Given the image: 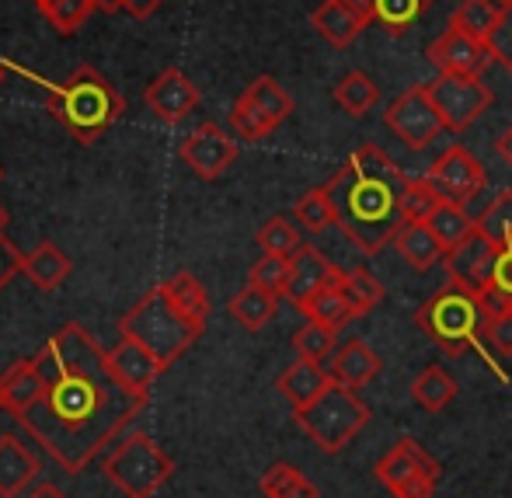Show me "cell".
Instances as JSON below:
<instances>
[{
    "label": "cell",
    "instance_id": "cell-1",
    "mask_svg": "<svg viewBox=\"0 0 512 498\" xmlns=\"http://www.w3.org/2000/svg\"><path fill=\"white\" fill-rule=\"evenodd\" d=\"M32 363L46 394L18 422L70 474L84 471L147 404V394L122 387L108 352L81 324H63Z\"/></svg>",
    "mask_w": 512,
    "mask_h": 498
},
{
    "label": "cell",
    "instance_id": "cell-2",
    "mask_svg": "<svg viewBox=\"0 0 512 498\" xmlns=\"http://www.w3.org/2000/svg\"><path fill=\"white\" fill-rule=\"evenodd\" d=\"M405 182V171L377 143L356 147L324 185L335 206V227H342L359 251L380 255L405 223Z\"/></svg>",
    "mask_w": 512,
    "mask_h": 498
},
{
    "label": "cell",
    "instance_id": "cell-3",
    "mask_svg": "<svg viewBox=\"0 0 512 498\" xmlns=\"http://www.w3.org/2000/svg\"><path fill=\"white\" fill-rule=\"evenodd\" d=\"M49 112L81 147H91L119 122L126 101L95 67H77L60 88L49 91Z\"/></svg>",
    "mask_w": 512,
    "mask_h": 498
},
{
    "label": "cell",
    "instance_id": "cell-4",
    "mask_svg": "<svg viewBox=\"0 0 512 498\" xmlns=\"http://www.w3.org/2000/svg\"><path fill=\"white\" fill-rule=\"evenodd\" d=\"M119 331H122V338H133L143 349L154 352L164 363V370H168L178 356H185V352L196 345V338L203 335V324L185 317L182 310L171 303L168 293H164L161 286H154L147 297H140L122 314Z\"/></svg>",
    "mask_w": 512,
    "mask_h": 498
},
{
    "label": "cell",
    "instance_id": "cell-5",
    "mask_svg": "<svg viewBox=\"0 0 512 498\" xmlns=\"http://www.w3.org/2000/svg\"><path fill=\"white\" fill-rule=\"evenodd\" d=\"M415 324H418V331H425V335L446 352V356L457 359V356H464L467 349L485 356V349H481L485 317H481L478 300H474L471 293L460 290V286L446 283L439 293H432V297L415 310ZM485 363L509 384V373H502L488 356H485Z\"/></svg>",
    "mask_w": 512,
    "mask_h": 498
},
{
    "label": "cell",
    "instance_id": "cell-6",
    "mask_svg": "<svg viewBox=\"0 0 512 498\" xmlns=\"http://www.w3.org/2000/svg\"><path fill=\"white\" fill-rule=\"evenodd\" d=\"M297 422L321 453H342L370 422V408L359 401L352 387L331 384L321 398H314L304 411H297Z\"/></svg>",
    "mask_w": 512,
    "mask_h": 498
},
{
    "label": "cell",
    "instance_id": "cell-7",
    "mask_svg": "<svg viewBox=\"0 0 512 498\" xmlns=\"http://www.w3.org/2000/svg\"><path fill=\"white\" fill-rule=\"evenodd\" d=\"M105 474L126 498H154V492H161L164 481L175 474V460L147 432H133L108 453Z\"/></svg>",
    "mask_w": 512,
    "mask_h": 498
},
{
    "label": "cell",
    "instance_id": "cell-8",
    "mask_svg": "<svg viewBox=\"0 0 512 498\" xmlns=\"http://www.w3.org/2000/svg\"><path fill=\"white\" fill-rule=\"evenodd\" d=\"M373 474H377V481L394 498H432L439 478H443V467H439V460L432 457L418 439L401 436L398 443L377 460Z\"/></svg>",
    "mask_w": 512,
    "mask_h": 498
},
{
    "label": "cell",
    "instance_id": "cell-9",
    "mask_svg": "<svg viewBox=\"0 0 512 498\" xmlns=\"http://www.w3.org/2000/svg\"><path fill=\"white\" fill-rule=\"evenodd\" d=\"M432 105H436L439 119L450 133H464L467 126L481 119L488 112V105L495 101L492 88L481 84V77H446L439 74L436 81L425 84Z\"/></svg>",
    "mask_w": 512,
    "mask_h": 498
},
{
    "label": "cell",
    "instance_id": "cell-10",
    "mask_svg": "<svg viewBox=\"0 0 512 498\" xmlns=\"http://www.w3.org/2000/svg\"><path fill=\"white\" fill-rule=\"evenodd\" d=\"M384 122L408 150H425L446 129L436 105H432L429 91H425V84H415V88L401 91V95L387 105Z\"/></svg>",
    "mask_w": 512,
    "mask_h": 498
},
{
    "label": "cell",
    "instance_id": "cell-11",
    "mask_svg": "<svg viewBox=\"0 0 512 498\" xmlns=\"http://www.w3.org/2000/svg\"><path fill=\"white\" fill-rule=\"evenodd\" d=\"M499 251H502L499 244L478 227L474 234H467L457 248H450L443 255L446 279H450L453 286H460L464 293H471V297H478L485 286H492Z\"/></svg>",
    "mask_w": 512,
    "mask_h": 498
},
{
    "label": "cell",
    "instance_id": "cell-12",
    "mask_svg": "<svg viewBox=\"0 0 512 498\" xmlns=\"http://www.w3.org/2000/svg\"><path fill=\"white\" fill-rule=\"evenodd\" d=\"M425 178L436 185L439 196L450 199V202H460V206H467V202H471L488 185L485 168H481V161L464 147V143L446 147L443 154L432 161V168Z\"/></svg>",
    "mask_w": 512,
    "mask_h": 498
},
{
    "label": "cell",
    "instance_id": "cell-13",
    "mask_svg": "<svg viewBox=\"0 0 512 498\" xmlns=\"http://www.w3.org/2000/svg\"><path fill=\"white\" fill-rule=\"evenodd\" d=\"M178 154H182V161L189 164L199 178L216 182V178L227 175V168L237 161V140L223 126H216V122H203V126H196L185 136Z\"/></svg>",
    "mask_w": 512,
    "mask_h": 498
},
{
    "label": "cell",
    "instance_id": "cell-14",
    "mask_svg": "<svg viewBox=\"0 0 512 498\" xmlns=\"http://www.w3.org/2000/svg\"><path fill=\"white\" fill-rule=\"evenodd\" d=\"M143 101H147V108L154 112L157 122H164V126H178V122H185L192 112H196L199 88L192 84L189 74H182L178 67H168L147 84Z\"/></svg>",
    "mask_w": 512,
    "mask_h": 498
},
{
    "label": "cell",
    "instance_id": "cell-15",
    "mask_svg": "<svg viewBox=\"0 0 512 498\" xmlns=\"http://www.w3.org/2000/svg\"><path fill=\"white\" fill-rule=\"evenodd\" d=\"M429 63L446 77H481L492 67V53H488L485 42L471 39V35L450 25L429 46Z\"/></svg>",
    "mask_w": 512,
    "mask_h": 498
},
{
    "label": "cell",
    "instance_id": "cell-16",
    "mask_svg": "<svg viewBox=\"0 0 512 498\" xmlns=\"http://www.w3.org/2000/svg\"><path fill=\"white\" fill-rule=\"evenodd\" d=\"M342 283V269L331 265L314 244H300L297 251L290 255V283H286V300L293 307H304L310 297H317L328 286Z\"/></svg>",
    "mask_w": 512,
    "mask_h": 498
},
{
    "label": "cell",
    "instance_id": "cell-17",
    "mask_svg": "<svg viewBox=\"0 0 512 498\" xmlns=\"http://www.w3.org/2000/svg\"><path fill=\"white\" fill-rule=\"evenodd\" d=\"M108 366L122 380V387H129L133 394H150L154 380L164 373V363L150 349H143L133 338H122L115 349H108Z\"/></svg>",
    "mask_w": 512,
    "mask_h": 498
},
{
    "label": "cell",
    "instance_id": "cell-18",
    "mask_svg": "<svg viewBox=\"0 0 512 498\" xmlns=\"http://www.w3.org/2000/svg\"><path fill=\"white\" fill-rule=\"evenodd\" d=\"M380 370H384V359H380V352H373L363 338L345 342L342 349H335L328 359L331 380L352 387V391H359V387H366L370 380H377Z\"/></svg>",
    "mask_w": 512,
    "mask_h": 498
},
{
    "label": "cell",
    "instance_id": "cell-19",
    "mask_svg": "<svg viewBox=\"0 0 512 498\" xmlns=\"http://www.w3.org/2000/svg\"><path fill=\"white\" fill-rule=\"evenodd\" d=\"M310 25L317 28L324 42H331L335 49H349L352 42L363 35V28L370 25L363 11L349 4V0H324L314 14H310Z\"/></svg>",
    "mask_w": 512,
    "mask_h": 498
},
{
    "label": "cell",
    "instance_id": "cell-20",
    "mask_svg": "<svg viewBox=\"0 0 512 498\" xmlns=\"http://www.w3.org/2000/svg\"><path fill=\"white\" fill-rule=\"evenodd\" d=\"M331 384H335V380H331L328 366L314 363V359H297V363L286 366V370L279 373V380H276L279 394L290 401L293 411H304L307 404L314 398H321Z\"/></svg>",
    "mask_w": 512,
    "mask_h": 498
},
{
    "label": "cell",
    "instance_id": "cell-21",
    "mask_svg": "<svg viewBox=\"0 0 512 498\" xmlns=\"http://www.w3.org/2000/svg\"><path fill=\"white\" fill-rule=\"evenodd\" d=\"M39 478V457L18 436H0V498H21Z\"/></svg>",
    "mask_w": 512,
    "mask_h": 498
},
{
    "label": "cell",
    "instance_id": "cell-22",
    "mask_svg": "<svg viewBox=\"0 0 512 498\" xmlns=\"http://www.w3.org/2000/svg\"><path fill=\"white\" fill-rule=\"evenodd\" d=\"M42 394H46V384H42L32 359H18V363H14L11 370H4V377H0V408L11 411L14 418L25 415Z\"/></svg>",
    "mask_w": 512,
    "mask_h": 498
},
{
    "label": "cell",
    "instance_id": "cell-23",
    "mask_svg": "<svg viewBox=\"0 0 512 498\" xmlns=\"http://www.w3.org/2000/svg\"><path fill=\"white\" fill-rule=\"evenodd\" d=\"M394 244H398V255L405 258L415 272H429L432 265H439V262H443V255H446L443 241H439L436 230H432L425 220H405V223H401Z\"/></svg>",
    "mask_w": 512,
    "mask_h": 498
},
{
    "label": "cell",
    "instance_id": "cell-24",
    "mask_svg": "<svg viewBox=\"0 0 512 498\" xmlns=\"http://www.w3.org/2000/svg\"><path fill=\"white\" fill-rule=\"evenodd\" d=\"M21 272H25V279L35 290H60L70 276V258L53 241H42L39 248L25 255V269Z\"/></svg>",
    "mask_w": 512,
    "mask_h": 498
},
{
    "label": "cell",
    "instance_id": "cell-25",
    "mask_svg": "<svg viewBox=\"0 0 512 498\" xmlns=\"http://www.w3.org/2000/svg\"><path fill=\"white\" fill-rule=\"evenodd\" d=\"M331 98H335V105L342 108L349 119H363L366 112H373V108L380 105V84L373 81L370 74H363V70H349V74L331 88Z\"/></svg>",
    "mask_w": 512,
    "mask_h": 498
},
{
    "label": "cell",
    "instance_id": "cell-26",
    "mask_svg": "<svg viewBox=\"0 0 512 498\" xmlns=\"http://www.w3.org/2000/svg\"><path fill=\"white\" fill-rule=\"evenodd\" d=\"M457 394H460L457 380H453L443 366H425V370L415 377V384H411V398H415V404L422 411H432V415L450 408V404L457 401Z\"/></svg>",
    "mask_w": 512,
    "mask_h": 498
},
{
    "label": "cell",
    "instance_id": "cell-27",
    "mask_svg": "<svg viewBox=\"0 0 512 498\" xmlns=\"http://www.w3.org/2000/svg\"><path fill=\"white\" fill-rule=\"evenodd\" d=\"M244 98L251 101V105L258 108V112L269 119V126L272 129H279L286 119L293 115V98H290V91L283 88V84L276 81V77H269V74H262V77H255V81L244 88Z\"/></svg>",
    "mask_w": 512,
    "mask_h": 498
},
{
    "label": "cell",
    "instance_id": "cell-28",
    "mask_svg": "<svg viewBox=\"0 0 512 498\" xmlns=\"http://www.w3.org/2000/svg\"><path fill=\"white\" fill-rule=\"evenodd\" d=\"M227 310H230V317L241 324V328L258 331V328H265L272 317H276L279 297H276V293H265V290H258V286L248 283L234 300L227 303Z\"/></svg>",
    "mask_w": 512,
    "mask_h": 498
},
{
    "label": "cell",
    "instance_id": "cell-29",
    "mask_svg": "<svg viewBox=\"0 0 512 498\" xmlns=\"http://www.w3.org/2000/svg\"><path fill=\"white\" fill-rule=\"evenodd\" d=\"M300 314L307 317V321H317V324H328V328L342 331L349 321H356V310H352L349 297L342 293V286H328V290H321L317 297H310L304 307H300Z\"/></svg>",
    "mask_w": 512,
    "mask_h": 498
},
{
    "label": "cell",
    "instance_id": "cell-30",
    "mask_svg": "<svg viewBox=\"0 0 512 498\" xmlns=\"http://www.w3.org/2000/svg\"><path fill=\"white\" fill-rule=\"evenodd\" d=\"M161 290L168 293L171 303H175L178 310H182L185 317H192L196 324H203L206 328V317H209V297L203 290V283H199L192 272H175L171 279H164Z\"/></svg>",
    "mask_w": 512,
    "mask_h": 498
},
{
    "label": "cell",
    "instance_id": "cell-31",
    "mask_svg": "<svg viewBox=\"0 0 512 498\" xmlns=\"http://www.w3.org/2000/svg\"><path fill=\"white\" fill-rule=\"evenodd\" d=\"M35 7L56 35H74L77 28H84L91 14L102 11L98 0H35Z\"/></svg>",
    "mask_w": 512,
    "mask_h": 498
},
{
    "label": "cell",
    "instance_id": "cell-32",
    "mask_svg": "<svg viewBox=\"0 0 512 498\" xmlns=\"http://www.w3.org/2000/svg\"><path fill=\"white\" fill-rule=\"evenodd\" d=\"M265 498H321L314 485L307 481V474L293 464H272L258 481Z\"/></svg>",
    "mask_w": 512,
    "mask_h": 498
},
{
    "label": "cell",
    "instance_id": "cell-33",
    "mask_svg": "<svg viewBox=\"0 0 512 498\" xmlns=\"http://www.w3.org/2000/svg\"><path fill=\"white\" fill-rule=\"evenodd\" d=\"M499 14H502L499 0H464V4L453 11L450 25L460 28L464 35H471V39L485 42L488 35H492L495 21H499Z\"/></svg>",
    "mask_w": 512,
    "mask_h": 498
},
{
    "label": "cell",
    "instance_id": "cell-34",
    "mask_svg": "<svg viewBox=\"0 0 512 498\" xmlns=\"http://www.w3.org/2000/svg\"><path fill=\"white\" fill-rule=\"evenodd\" d=\"M429 227L436 230V237L443 241V248L450 251V248H457L467 234H474V230H478V220H471L460 202L443 199V206L429 216Z\"/></svg>",
    "mask_w": 512,
    "mask_h": 498
},
{
    "label": "cell",
    "instance_id": "cell-35",
    "mask_svg": "<svg viewBox=\"0 0 512 498\" xmlns=\"http://www.w3.org/2000/svg\"><path fill=\"white\" fill-rule=\"evenodd\" d=\"M342 293L349 297L352 310H356V317L370 314V310H377L380 303H384V283H380L377 276H373L370 269H349L342 272Z\"/></svg>",
    "mask_w": 512,
    "mask_h": 498
},
{
    "label": "cell",
    "instance_id": "cell-36",
    "mask_svg": "<svg viewBox=\"0 0 512 498\" xmlns=\"http://www.w3.org/2000/svg\"><path fill=\"white\" fill-rule=\"evenodd\" d=\"M432 0H373V21L387 28V35H405Z\"/></svg>",
    "mask_w": 512,
    "mask_h": 498
},
{
    "label": "cell",
    "instance_id": "cell-37",
    "mask_svg": "<svg viewBox=\"0 0 512 498\" xmlns=\"http://www.w3.org/2000/svg\"><path fill=\"white\" fill-rule=\"evenodd\" d=\"M258 248H262V255H283L290 258L293 251L300 248V230H297V220H290V216H269V220L262 223V230H258Z\"/></svg>",
    "mask_w": 512,
    "mask_h": 498
},
{
    "label": "cell",
    "instance_id": "cell-38",
    "mask_svg": "<svg viewBox=\"0 0 512 498\" xmlns=\"http://www.w3.org/2000/svg\"><path fill=\"white\" fill-rule=\"evenodd\" d=\"M293 220L307 230V234H324L328 227H335V206H331L328 189H310L307 196H300V202L293 206Z\"/></svg>",
    "mask_w": 512,
    "mask_h": 498
},
{
    "label": "cell",
    "instance_id": "cell-39",
    "mask_svg": "<svg viewBox=\"0 0 512 498\" xmlns=\"http://www.w3.org/2000/svg\"><path fill=\"white\" fill-rule=\"evenodd\" d=\"M335 342H338V331L328 328V324H317V321H307L304 328H297V335H293V349H297V356L314 359V363L331 359Z\"/></svg>",
    "mask_w": 512,
    "mask_h": 498
},
{
    "label": "cell",
    "instance_id": "cell-40",
    "mask_svg": "<svg viewBox=\"0 0 512 498\" xmlns=\"http://www.w3.org/2000/svg\"><path fill=\"white\" fill-rule=\"evenodd\" d=\"M478 227L492 237L499 248H512V189L499 192L478 216Z\"/></svg>",
    "mask_w": 512,
    "mask_h": 498
},
{
    "label": "cell",
    "instance_id": "cell-41",
    "mask_svg": "<svg viewBox=\"0 0 512 498\" xmlns=\"http://www.w3.org/2000/svg\"><path fill=\"white\" fill-rule=\"evenodd\" d=\"M443 206V196L439 189L429 182V178H408L405 182V196H401V209H405V220H425Z\"/></svg>",
    "mask_w": 512,
    "mask_h": 498
},
{
    "label": "cell",
    "instance_id": "cell-42",
    "mask_svg": "<svg viewBox=\"0 0 512 498\" xmlns=\"http://www.w3.org/2000/svg\"><path fill=\"white\" fill-rule=\"evenodd\" d=\"M248 283L265 293L286 297V283H290V258L283 255H262L248 272Z\"/></svg>",
    "mask_w": 512,
    "mask_h": 498
},
{
    "label": "cell",
    "instance_id": "cell-43",
    "mask_svg": "<svg viewBox=\"0 0 512 498\" xmlns=\"http://www.w3.org/2000/svg\"><path fill=\"white\" fill-rule=\"evenodd\" d=\"M230 129L237 133V140H248V143H258L272 133L269 119H265V115L258 112L244 95L234 101V108H230Z\"/></svg>",
    "mask_w": 512,
    "mask_h": 498
},
{
    "label": "cell",
    "instance_id": "cell-44",
    "mask_svg": "<svg viewBox=\"0 0 512 498\" xmlns=\"http://www.w3.org/2000/svg\"><path fill=\"white\" fill-rule=\"evenodd\" d=\"M488 53H492V63H499L502 70L512 74V4L502 7L499 21H495L492 35L485 39Z\"/></svg>",
    "mask_w": 512,
    "mask_h": 498
},
{
    "label": "cell",
    "instance_id": "cell-45",
    "mask_svg": "<svg viewBox=\"0 0 512 498\" xmlns=\"http://www.w3.org/2000/svg\"><path fill=\"white\" fill-rule=\"evenodd\" d=\"M478 307H481V317L485 321H499V317H509L512 314V297L506 290H499V286H485V290L478 293Z\"/></svg>",
    "mask_w": 512,
    "mask_h": 498
},
{
    "label": "cell",
    "instance_id": "cell-46",
    "mask_svg": "<svg viewBox=\"0 0 512 498\" xmlns=\"http://www.w3.org/2000/svg\"><path fill=\"white\" fill-rule=\"evenodd\" d=\"M21 269H25V255H21L11 237L0 234V290H7L11 279L21 276Z\"/></svg>",
    "mask_w": 512,
    "mask_h": 498
},
{
    "label": "cell",
    "instance_id": "cell-47",
    "mask_svg": "<svg viewBox=\"0 0 512 498\" xmlns=\"http://www.w3.org/2000/svg\"><path fill=\"white\" fill-rule=\"evenodd\" d=\"M481 335L502 352V356H512V314L499 317V321H485V331Z\"/></svg>",
    "mask_w": 512,
    "mask_h": 498
},
{
    "label": "cell",
    "instance_id": "cell-48",
    "mask_svg": "<svg viewBox=\"0 0 512 498\" xmlns=\"http://www.w3.org/2000/svg\"><path fill=\"white\" fill-rule=\"evenodd\" d=\"M492 283L499 286V290H506L509 297H512V248H502L499 251V262H495Z\"/></svg>",
    "mask_w": 512,
    "mask_h": 498
},
{
    "label": "cell",
    "instance_id": "cell-49",
    "mask_svg": "<svg viewBox=\"0 0 512 498\" xmlns=\"http://www.w3.org/2000/svg\"><path fill=\"white\" fill-rule=\"evenodd\" d=\"M161 4H164V0H122V11L143 21V18H150V14H154Z\"/></svg>",
    "mask_w": 512,
    "mask_h": 498
},
{
    "label": "cell",
    "instance_id": "cell-50",
    "mask_svg": "<svg viewBox=\"0 0 512 498\" xmlns=\"http://www.w3.org/2000/svg\"><path fill=\"white\" fill-rule=\"evenodd\" d=\"M495 154H499V161L512 168V126H506L499 133V140H495Z\"/></svg>",
    "mask_w": 512,
    "mask_h": 498
},
{
    "label": "cell",
    "instance_id": "cell-51",
    "mask_svg": "<svg viewBox=\"0 0 512 498\" xmlns=\"http://www.w3.org/2000/svg\"><path fill=\"white\" fill-rule=\"evenodd\" d=\"M25 498H67V495H63L53 481H39V485H32V492H28Z\"/></svg>",
    "mask_w": 512,
    "mask_h": 498
},
{
    "label": "cell",
    "instance_id": "cell-52",
    "mask_svg": "<svg viewBox=\"0 0 512 498\" xmlns=\"http://www.w3.org/2000/svg\"><path fill=\"white\" fill-rule=\"evenodd\" d=\"M349 4H352V7H356V11H363V14H366V18H370V21H373V0H349Z\"/></svg>",
    "mask_w": 512,
    "mask_h": 498
},
{
    "label": "cell",
    "instance_id": "cell-53",
    "mask_svg": "<svg viewBox=\"0 0 512 498\" xmlns=\"http://www.w3.org/2000/svg\"><path fill=\"white\" fill-rule=\"evenodd\" d=\"M98 7H102V11H119L122 0H98Z\"/></svg>",
    "mask_w": 512,
    "mask_h": 498
},
{
    "label": "cell",
    "instance_id": "cell-54",
    "mask_svg": "<svg viewBox=\"0 0 512 498\" xmlns=\"http://www.w3.org/2000/svg\"><path fill=\"white\" fill-rule=\"evenodd\" d=\"M4 223H7V209L0 206V234H4Z\"/></svg>",
    "mask_w": 512,
    "mask_h": 498
},
{
    "label": "cell",
    "instance_id": "cell-55",
    "mask_svg": "<svg viewBox=\"0 0 512 498\" xmlns=\"http://www.w3.org/2000/svg\"><path fill=\"white\" fill-rule=\"evenodd\" d=\"M0 84H4V63H0Z\"/></svg>",
    "mask_w": 512,
    "mask_h": 498
},
{
    "label": "cell",
    "instance_id": "cell-56",
    "mask_svg": "<svg viewBox=\"0 0 512 498\" xmlns=\"http://www.w3.org/2000/svg\"><path fill=\"white\" fill-rule=\"evenodd\" d=\"M499 4H502V7H506V4H512V0H499Z\"/></svg>",
    "mask_w": 512,
    "mask_h": 498
},
{
    "label": "cell",
    "instance_id": "cell-57",
    "mask_svg": "<svg viewBox=\"0 0 512 498\" xmlns=\"http://www.w3.org/2000/svg\"><path fill=\"white\" fill-rule=\"evenodd\" d=\"M0 178H4V168H0Z\"/></svg>",
    "mask_w": 512,
    "mask_h": 498
}]
</instances>
